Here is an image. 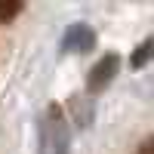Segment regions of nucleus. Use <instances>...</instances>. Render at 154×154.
<instances>
[{
    "label": "nucleus",
    "mask_w": 154,
    "mask_h": 154,
    "mask_svg": "<svg viewBox=\"0 0 154 154\" xmlns=\"http://www.w3.org/2000/svg\"><path fill=\"white\" fill-rule=\"evenodd\" d=\"M40 145H43V154H65V148H68V130H65V120H62V108H56V105L46 108Z\"/></svg>",
    "instance_id": "1"
},
{
    "label": "nucleus",
    "mask_w": 154,
    "mask_h": 154,
    "mask_svg": "<svg viewBox=\"0 0 154 154\" xmlns=\"http://www.w3.org/2000/svg\"><path fill=\"white\" fill-rule=\"evenodd\" d=\"M117 65H120V59L117 56H105L99 62V65L89 71V93H102L111 80H114V74H117Z\"/></svg>",
    "instance_id": "2"
},
{
    "label": "nucleus",
    "mask_w": 154,
    "mask_h": 154,
    "mask_svg": "<svg viewBox=\"0 0 154 154\" xmlns=\"http://www.w3.org/2000/svg\"><path fill=\"white\" fill-rule=\"evenodd\" d=\"M93 43H96V34H93V28L89 25H83V22H77V25H71L68 28V34H65V49H71V53H86V49H93Z\"/></svg>",
    "instance_id": "3"
},
{
    "label": "nucleus",
    "mask_w": 154,
    "mask_h": 154,
    "mask_svg": "<svg viewBox=\"0 0 154 154\" xmlns=\"http://www.w3.org/2000/svg\"><path fill=\"white\" fill-rule=\"evenodd\" d=\"M151 46H154L151 40H142V43H139V49H136V56L130 59V65H133V68H142L145 62H148V56H151Z\"/></svg>",
    "instance_id": "4"
},
{
    "label": "nucleus",
    "mask_w": 154,
    "mask_h": 154,
    "mask_svg": "<svg viewBox=\"0 0 154 154\" xmlns=\"http://www.w3.org/2000/svg\"><path fill=\"white\" fill-rule=\"evenodd\" d=\"M19 12H22V3H3V0H0V22H3V25L9 19H16Z\"/></svg>",
    "instance_id": "5"
},
{
    "label": "nucleus",
    "mask_w": 154,
    "mask_h": 154,
    "mask_svg": "<svg viewBox=\"0 0 154 154\" xmlns=\"http://www.w3.org/2000/svg\"><path fill=\"white\" fill-rule=\"evenodd\" d=\"M139 154H154V142L151 139H145V142L139 145Z\"/></svg>",
    "instance_id": "6"
}]
</instances>
